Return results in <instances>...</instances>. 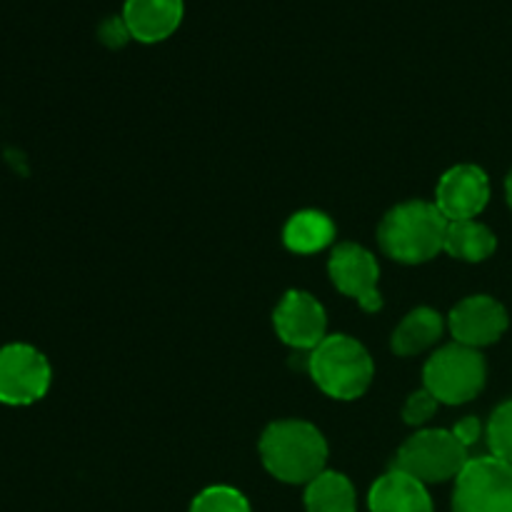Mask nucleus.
<instances>
[{
    "label": "nucleus",
    "instance_id": "6ab92c4d",
    "mask_svg": "<svg viewBox=\"0 0 512 512\" xmlns=\"http://www.w3.org/2000/svg\"><path fill=\"white\" fill-rule=\"evenodd\" d=\"M488 445L490 455L512 465V400H505L490 415Z\"/></svg>",
    "mask_w": 512,
    "mask_h": 512
},
{
    "label": "nucleus",
    "instance_id": "6e6552de",
    "mask_svg": "<svg viewBox=\"0 0 512 512\" xmlns=\"http://www.w3.org/2000/svg\"><path fill=\"white\" fill-rule=\"evenodd\" d=\"M328 273L335 288L348 298L358 300L363 310L375 313L383 308L378 290L380 265L368 248L358 243H340L330 255Z\"/></svg>",
    "mask_w": 512,
    "mask_h": 512
},
{
    "label": "nucleus",
    "instance_id": "20e7f679",
    "mask_svg": "<svg viewBox=\"0 0 512 512\" xmlns=\"http://www.w3.org/2000/svg\"><path fill=\"white\" fill-rule=\"evenodd\" d=\"M488 380V365L475 348L468 345H445L428 358L423 368L425 390L435 395L438 403L463 405L478 398Z\"/></svg>",
    "mask_w": 512,
    "mask_h": 512
},
{
    "label": "nucleus",
    "instance_id": "9b49d317",
    "mask_svg": "<svg viewBox=\"0 0 512 512\" xmlns=\"http://www.w3.org/2000/svg\"><path fill=\"white\" fill-rule=\"evenodd\" d=\"M510 318L503 303H498L490 295H470L460 300L450 310L448 328L453 333L455 343L468 345V348H485L503 338L508 330Z\"/></svg>",
    "mask_w": 512,
    "mask_h": 512
},
{
    "label": "nucleus",
    "instance_id": "2eb2a0df",
    "mask_svg": "<svg viewBox=\"0 0 512 512\" xmlns=\"http://www.w3.org/2000/svg\"><path fill=\"white\" fill-rule=\"evenodd\" d=\"M335 240V223L320 210H300L285 223L283 243L293 253L310 255L328 248Z\"/></svg>",
    "mask_w": 512,
    "mask_h": 512
},
{
    "label": "nucleus",
    "instance_id": "4be33fe9",
    "mask_svg": "<svg viewBox=\"0 0 512 512\" xmlns=\"http://www.w3.org/2000/svg\"><path fill=\"white\" fill-rule=\"evenodd\" d=\"M480 433H483V425H480V420L473 418V415H470V418H463L453 428V435L465 445V448H473L480 440Z\"/></svg>",
    "mask_w": 512,
    "mask_h": 512
},
{
    "label": "nucleus",
    "instance_id": "412c9836",
    "mask_svg": "<svg viewBox=\"0 0 512 512\" xmlns=\"http://www.w3.org/2000/svg\"><path fill=\"white\" fill-rule=\"evenodd\" d=\"M100 40H103L105 45H110V48H120V45H125L130 38V30L128 25H125L123 15H113V18L105 20L103 25H100Z\"/></svg>",
    "mask_w": 512,
    "mask_h": 512
},
{
    "label": "nucleus",
    "instance_id": "ddd939ff",
    "mask_svg": "<svg viewBox=\"0 0 512 512\" xmlns=\"http://www.w3.org/2000/svg\"><path fill=\"white\" fill-rule=\"evenodd\" d=\"M370 512H435L428 485L403 470H388L368 493Z\"/></svg>",
    "mask_w": 512,
    "mask_h": 512
},
{
    "label": "nucleus",
    "instance_id": "f257e3e1",
    "mask_svg": "<svg viewBox=\"0 0 512 512\" xmlns=\"http://www.w3.org/2000/svg\"><path fill=\"white\" fill-rule=\"evenodd\" d=\"M260 460L280 483L308 485L325 473L328 443L315 425L305 420H278L260 438Z\"/></svg>",
    "mask_w": 512,
    "mask_h": 512
},
{
    "label": "nucleus",
    "instance_id": "5701e85b",
    "mask_svg": "<svg viewBox=\"0 0 512 512\" xmlns=\"http://www.w3.org/2000/svg\"><path fill=\"white\" fill-rule=\"evenodd\" d=\"M505 198H508V205H510V210H512V170H510L508 180H505Z\"/></svg>",
    "mask_w": 512,
    "mask_h": 512
},
{
    "label": "nucleus",
    "instance_id": "0eeeda50",
    "mask_svg": "<svg viewBox=\"0 0 512 512\" xmlns=\"http://www.w3.org/2000/svg\"><path fill=\"white\" fill-rule=\"evenodd\" d=\"M50 363L33 345L13 343L0 348V403L30 405L50 388Z\"/></svg>",
    "mask_w": 512,
    "mask_h": 512
},
{
    "label": "nucleus",
    "instance_id": "423d86ee",
    "mask_svg": "<svg viewBox=\"0 0 512 512\" xmlns=\"http://www.w3.org/2000/svg\"><path fill=\"white\" fill-rule=\"evenodd\" d=\"M453 512H512V465L495 455L470 458L455 478Z\"/></svg>",
    "mask_w": 512,
    "mask_h": 512
},
{
    "label": "nucleus",
    "instance_id": "7ed1b4c3",
    "mask_svg": "<svg viewBox=\"0 0 512 512\" xmlns=\"http://www.w3.org/2000/svg\"><path fill=\"white\" fill-rule=\"evenodd\" d=\"M310 378L328 398L355 400L365 395L375 375V365L365 345L350 335H328L310 350Z\"/></svg>",
    "mask_w": 512,
    "mask_h": 512
},
{
    "label": "nucleus",
    "instance_id": "9d476101",
    "mask_svg": "<svg viewBox=\"0 0 512 512\" xmlns=\"http://www.w3.org/2000/svg\"><path fill=\"white\" fill-rule=\"evenodd\" d=\"M273 325L285 345L298 350H315L328 335L325 308L305 290H288L275 308Z\"/></svg>",
    "mask_w": 512,
    "mask_h": 512
},
{
    "label": "nucleus",
    "instance_id": "1a4fd4ad",
    "mask_svg": "<svg viewBox=\"0 0 512 512\" xmlns=\"http://www.w3.org/2000/svg\"><path fill=\"white\" fill-rule=\"evenodd\" d=\"M490 203V178L478 165H455L440 178L435 188V205L448 218V223L458 220H475Z\"/></svg>",
    "mask_w": 512,
    "mask_h": 512
},
{
    "label": "nucleus",
    "instance_id": "f8f14e48",
    "mask_svg": "<svg viewBox=\"0 0 512 512\" xmlns=\"http://www.w3.org/2000/svg\"><path fill=\"white\" fill-rule=\"evenodd\" d=\"M123 20L138 43H160L180 28L185 0H125Z\"/></svg>",
    "mask_w": 512,
    "mask_h": 512
},
{
    "label": "nucleus",
    "instance_id": "aec40b11",
    "mask_svg": "<svg viewBox=\"0 0 512 512\" xmlns=\"http://www.w3.org/2000/svg\"><path fill=\"white\" fill-rule=\"evenodd\" d=\"M438 400H435V395L430 393V390H418V393L410 395L408 400H405L403 405V418L405 423L413 425V428H420V425L428 423L430 418L435 415V410H438Z\"/></svg>",
    "mask_w": 512,
    "mask_h": 512
},
{
    "label": "nucleus",
    "instance_id": "39448f33",
    "mask_svg": "<svg viewBox=\"0 0 512 512\" xmlns=\"http://www.w3.org/2000/svg\"><path fill=\"white\" fill-rule=\"evenodd\" d=\"M468 463V448L455 438L453 430H420L400 445L393 468L433 485L455 480Z\"/></svg>",
    "mask_w": 512,
    "mask_h": 512
},
{
    "label": "nucleus",
    "instance_id": "a211bd4d",
    "mask_svg": "<svg viewBox=\"0 0 512 512\" xmlns=\"http://www.w3.org/2000/svg\"><path fill=\"white\" fill-rule=\"evenodd\" d=\"M190 512H253L248 498L230 485H210L195 495Z\"/></svg>",
    "mask_w": 512,
    "mask_h": 512
},
{
    "label": "nucleus",
    "instance_id": "f03ea898",
    "mask_svg": "<svg viewBox=\"0 0 512 512\" xmlns=\"http://www.w3.org/2000/svg\"><path fill=\"white\" fill-rule=\"evenodd\" d=\"M448 218L435 203L408 200L390 210L378 228V243L388 258L405 265L433 260L445 250Z\"/></svg>",
    "mask_w": 512,
    "mask_h": 512
},
{
    "label": "nucleus",
    "instance_id": "f3484780",
    "mask_svg": "<svg viewBox=\"0 0 512 512\" xmlns=\"http://www.w3.org/2000/svg\"><path fill=\"white\" fill-rule=\"evenodd\" d=\"M498 248V238L488 225L478 223V220H458V223H448V233H445V253L453 258L465 260V263H483Z\"/></svg>",
    "mask_w": 512,
    "mask_h": 512
},
{
    "label": "nucleus",
    "instance_id": "4468645a",
    "mask_svg": "<svg viewBox=\"0 0 512 512\" xmlns=\"http://www.w3.org/2000/svg\"><path fill=\"white\" fill-rule=\"evenodd\" d=\"M443 315L433 308H415L410 310L403 318V323L395 328L393 333V353L410 358V355H418L423 350H428L430 345L438 343V338L443 335Z\"/></svg>",
    "mask_w": 512,
    "mask_h": 512
},
{
    "label": "nucleus",
    "instance_id": "dca6fc26",
    "mask_svg": "<svg viewBox=\"0 0 512 512\" xmlns=\"http://www.w3.org/2000/svg\"><path fill=\"white\" fill-rule=\"evenodd\" d=\"M308 512H358V493L350 478L335 470H325L305 485Z\"/></svg>",
    "mask_w": 512,
    "mask_h": 512
}]
</instances>
